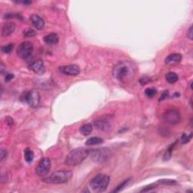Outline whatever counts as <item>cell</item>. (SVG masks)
<instances>
[{
  "label": "cell",
  "mask_w": 193,
  "mask_h": 193,
  "mask_svg": "<svg viewBox=\"0 0 193 193\" xmlns=\"http://www.w3.org/2000/svg\"><path fill=\"white\" fill-rule=\"evenodd\" d=\"M135 66L129 61H123L114 67L112 76L120 82H126L135 74Z\"/></svg>",
  "instance_id": "cell-1"
},
{
  "label": "cell",
  "mask_w": 193,
  "mask_h": 193,
  "mask_svg": "<svg viewBox=\"0 0 193 193\" xmlns=\"http://www.w3.org/2000/svg\"><path fill=\"white\" fill-rule=\"evenodd\" d=\"M90 150L86 148H77L72 150L67 155L65 164L67 166L74 167L80 164L89 155Z\"/></svg>",
  "instance_id": "cell-2"
},
{
  "label": "cell",
  "mask_w": 193,
  "mask_h": 193,
  "mask_svg": "<svg viewBox=\"0 0 193 193\" xmlns=\"http://www.w3.org/2000/svg\"><path fill=\"white\" fill-rule=\"evenodd\" d=\"M73 173L70 170H57L48 177L42 179V182L50 184H63L68 183L72 177Z\"/></svg>",
  "instance_id": "cell-3"
},
{
  "label": "cell",
  "mask_w": 193,
  "mask_h": 193,
  "mask_svg": "<svg viewBox=\"0 0 193 193\" xmlns=\"http://www.w3.org/2000/svg\"><path fill=\"white\" fill-rule=\"evenodd\" d=\"M110 183V177L106 174H98L90 182V186L94 192H102L106 190Z\"/></svg>",
  "instance_id": "cell-4"
},
{
  "label": "cell",
  "mask_w": 193,
  "mask_h": 193,
  "mask_svg": "<svg viewBox=\"0 0 193 193\" xmlns=\"http://www.w3.org/2000/svg\"><path fill=\"white\" fill-rule=\"evenodd\" d=\"M90 158L92 159L93 162L99 163H104L112 157V152L109 148L103 147L99 149H93L89 153Z\"/></svg>",
  "instance_id": "cell-5"
},
{
  "label": "cell",
  "mask_w": 193,
  "mask_h": 193,
  "mask_svg": "<svg viewBox=\"0 0 193 193\" xmlns=\"http://www.w3.org/2000/svg\"><path fill=\"white\" fill-rule=\"evenodd\" d=\"M20 100L27 104L32 108H36L40 103V94L36 90L25 91L20 95Z\"/></svg>",
  "instance_id": "cell-6"
},
{
  "label": "cell",
  "mask_w": 193,
  "mask_h": 193,
  "mask_svg": "<svg viewBox=\"0 0 193 193\" xmlns=\"http://www.w3.org/2000/svg\"><path fill=\"white\" fill-rule=\"evenodd\" d=\"M17 54L20 58L27 60L30 57L33 52V45L30 42H23L17 48Z\"/></svg>",
  "instance_id": "cell-7"
},
{
  "label": "cell",
  "mask_w": 193,
  "mask_h": 193,
  "mask_svg": "<svg viewBox=\"0 0 193 193\" xmlns=\"http://www.w3.org/2000/svg\"><path fill=\"white\" fill-rule=\"evenodd\" d=\"M94 125L97 130L101 131H108L112 127V119L110 116L100 117L95 120Z\"/></svg>",
  "instance_id": "cell-8"
},
{
  "label": "cell",
  "mask_w": 193,
  "mask_h": 193,
  "mask_svg": "<svg viewBox=\"0 0 193 193\" xmlns=\"http://www.w3.org/2000/svg\"><path fill=\"white\" fill-rule=\"evenodd\" d=\"M51 167V162L48 158L42 159L39 163V164L35 168V174L40 177L46 176L49 173Z\"/></svg>",
  "instance_id": "cell-9"
},
{
  "label": "cell",
  "mask_w": 193,
  "mask_h": 193,
  "mask_svg": "<svg viewBox=\"0 0 193 193\" xmlns=\"http://www.w3.org/2000/svg\"><path fill=\"white\" fill-rule=\"evenodd\" d=\"M164 119L170 125H177L180 121L181 116L180 112L175 110H168L164 115Z\"/></svg>",
  "instance_id": "cell-10"
},
{
  "label": "cell",
  "mask_w": 193,
  "mask_h": 193,
  "mask_svg": "<svg viewBox=\"0 0 193 193\" xmlns=\"http://www.w3.org/2000/svg\"><path fill=\"white\" fill-rule=\"evenodd\" d=\"M58 70L61 73L68 76H77L80 73V68L78 65L70 64L67 66H61L58 68Z\"/></svg>",
  "instance_id": "cell-11"
},
{
  "label": "cell",
  "mask_w": 193,
  "mask_h": 193,
  "mask_svg": "<svg viewBox=\"0 0 193 193\" xmlns=\"http://www.w3.org/2000/svg\"><path fill=\"white\" fill-rule=\"evenodd\" d=\"M29 69L33 70L35 73L38 75H43L46 72V67H45L44 62L40 59L32 62L29 64Z\"/></svg>",
  "instance_id": "cell-12"
},
{
  "label": "cell",
  "mask_w": 193,
  "mask_h": 193,
  "mask_svg": "<svg viewBox=\"0 0 193 193\" xmlns=\"http://www.w3.org/2000/svg\"><path fill=\"white\" fill-rule=\"evenodd\" d=\"M29 20H30L32 24L35 29L40 30V29H42L44 28L45 21L40 16L37 15V14H32L29 17Z\"/></svg>",
  "instance_id": "cell-13"
},
{
  "label": "cell",
  "mask_w": 193,
  "mask_h": 193,
  "mask_svg": "<svg viewBox=\"0 0 193 193\" xmlns=\"http://www.w3.org/2000/svg\"><path fill=\"white\" fill-rule=\"evenodd\" d=\"M15 24L12 23V22H8V23L5 24L3 26V27H2V36L6 37L10 35L11 34H12L14 30H15Z\"/></svg>",
  "instance_id": "cell-14"
},
{
  "label": "cell",
  "mask_w": 193,
  "mask_h": 193,
  "mask_svg": "<svg viewBox=\"0 0 193 193\" xmlns=\"http://www.w3.org/2000/svg\"><path fill=\"white\" fill-rule=\"evenodd\" d=\"M182 60V55L178 53H174L170 54V55H168V57L165 58L164 60V63L167 65H169V66H172V65H175L179 63Z\"/></svg>",
  "instance_id": "cell-15"
},
{
  "label": "cell",
  "mask_w": 193,
  "mask_h": 193,
  "mask_svg": "<svg viewBox=\"0 0 193 193\" xmlns=\"http://www.w3.org/2000/svg\"><path fill=\"white\" fill-rule=\"evenodd\" d=\"M44 42L46 43L47 45H50V46H53V45L57 44V42H59V37L57 33H51L49 34L46 35V36L43 39Z\"/></svg>",
  "instance_id": "cell-16"
},
{
  "label": "cell",
  "mask_w": 193,
  "mask_h": 193,
  "mask_svg": "<svg viewBox=\"0 0 193 193\" xmlns=\"http://www.w3.org/2000/svg\"><path fill=\"white\" fill-rule=\"evenodd\" d=\"M93 127L91 124L86 123L82 125L81 127H80V133L83 136H88L91 132H92Z\"/></svg>",
  "instance_id": "cell-17"
},
{
  "label": "cell",
  "mask_w": 193,
  "mask_h": 193,
  "mask_svg": "<svg viewBox=\"0 0 193 193\" xmlns=\"http://www.w3.org/2000/svg\"><path fill=\"white\" fill-rule=\"evenodd\" d=\"M104 143V140L100 137H92L89 138L86 140L85 144L88 146H92V145H99Z\"/></svg>",
  "instance_id": "cell-18"
},
{
  "label": "cell",
  "mask_w": 193,
  "mask_h": 193,
  "mask_svg": "<svg viewBox=\"0 0 193 193\" xmlns=\"http://www.w3.org/2000/svg\"><path fill=\"white\" fill-rule=\"evenodd\" d=\"M178 75L174 72H170L165 76L166 81L169 84H174L178 81Z\"/></svg>",
  "instance_id": "cell-19"
},
{
  "label": "cell",
  "mask_w": 193,
  "mask_h": 193,
  "mask_svg": "<svg viewBox=\"0 0 193 193\" xmlns=\"http://www.w3.org/2000/svg\"><path fill=\"white\" fill-rule=\"evenodd\" d=\"M34 158V153L29 148H26L24 149V159L27 163H30L33 162Z\"/></svg>",
  "instance_id": "cell-20"
},
{
  "label": "cell",
  "mask_w": 193,
  "mask_h": 193,
  "mask_svg": "<svg viewBox=\"0 0 193 193\" xmlns=\"http://www.w3.org/2000/svg\"><path fill=\"white\" fill-rule=\"evenodd\" d=\"M157 185H173L177 184V181L174 180H170V179H163L160 180L156 183Z\"/></svg>",
  "instance_id": "cell-21"
},
{
  "label": "cell",
  "mask_w": 193,
  "mask_h": 193,
  "mask_svg": "<svg viewBox=\"0 0 193 193\" xmlns=\"http://www.w3.org/2000/svg\"><path fill=\"white\" fill-rule=\"evenodd\" d=\"M130 180H131V179H127V180H126L123 181L122 183H120V184L118 185V186L116 187V188L114 189L113 191H112V192H120V191L122 190V189L125 188V187L126 186L127 184H128Z\"/></svg>",
  "instance_id": "cell-22"
},
{
  "label": "cell",
  "mask_w": 193,
  "mask_h": 193,
  "mask_svg": "<svg viewBox=\"0 0 193 193\" xmlns=\"http://www.w3.org/2000/svg\"><path fill=\"white\" fill-rule=\"evenodd\" d=\"M192 133H190L189 134H183V135H182L181 137H180L181 143L182 144H185V143H189V142L191 140V139H192Z\"/></svg>",
  "instance_id": "cell-23"
},
{
  "label": "cell",
  "mask_w": 193,
  "mask_h": 193,
  "mask_svg": "<svg viewBox=\"0 0 193 193\" xmlns=\"http://www.w3.org/2000/svg\"><path fill=\"white\" fill-rule=\"evenodd\" d=\"M157 91L154 88H149L145 90V94L148 97H153L156 94Z\"/></svg>",
  "instance_id": "cell-24"
},
{
  "label": "cell",
  "mask_w": 193,
  "mask_h": 193,
  "mask_svg": "<svg viewBox=\"0 0 193 193\" xmlns=\"http://www.w3.org/2000/svg\"><path fill=\"white\" fill-rule=\"evenodd\" d=\"M36 33H35V30H33V29H30V28H28V29H24V35L27 38H29V37H33L35 36Z\"/></svg>",
  "instance_id": "cell-25"
},
{
  "label": "cell",
  "mask_w": 193,
  "mask_h": 193,
  "mask_svg": "<svg viewBox=\"0 0 193 193\" xmlns=\"http://www.w3.org/2000/svg\"><path fill=\"white\" fill-rule=\"evenodd\" d=\"M13 48H14V45L8 44V45H7V46L2 47V51L4 52V53L5 54L10 53V52L13 50Z\"/></svg>",
  "instance_id": "cell-26"
},
{
  "label": "cell",
  "mask_w": 193,
  "mask_h": 193,
  "mask_svg": "<svg viewBox=\"0 0 193 193\" xmlns=\"http://www.w3.org/2000/svg\"><path fill=\"white\" fill-rule=\"evenodd\" d=\"M12 18H17L22 20V16L19 14H6L4 15L5 19H10Z\"/></svg>",
  "instance_id": "cell-27"
},
{
  "label": "cell",
  "mask_w": 193,
  "mask_h": 193,
  "mask_svg": "<svg viewBox=\"0 0 193 193\" xmlns=\"http://www.w3.org/2000/svg\"><path fill=\"white\" fill-rule=\"evenodd\" d=\"M156 183H153V184L147 185V186L144 187V188L142 189V190H140V192H149V191H151L152 189H155V187H156Z\"/></svg>",
  "instance_id": "cell-28"
},
{
  "label": "cell",
  "mask_w": 193,
  "mask_h": 193,
  "mask_svg": "<svg viewBox=\"0 0 193 193\" xmlns=\"http://www.w3.org/2000/svg\"><path fill=\"white\" fill-rule=\"evenodd\" d=\"M7 155H8V153H7L6 149H1V151H0V161L3 162V161L6 158Z\"/></svg>",
  "instance_id": "cell-29"
},
{
  "label": "cell",
  "mask_w": 193,
  "mask_h": 193,
  "mask_svg": "<svg viewBox=\"0 0 193 193\" xmlns=\"http://www.w3.org/2000/svg\"><path fill=\"white\" fill-rule=\"evenodd\" d=\"M168 97H169V92H168V90H166V91H164V92L162 93V94L161 95V97H160V99H159V101L164 100L165 99L168 98Z\"/></svg>",
  "instance_id": "cell-30"
},
{
  "label": "cell",
  "mask_w": 193,
  "mask_h": 193,
  "mask_svg": "<svg viewBox=\"0 0 193 193\" xmlns=\"http://www.w3.org/2000/svg\"><path fill=\"white\" fill-rule=\"evenodd\" d=\"M5 122H6V124L8 125V126H12V125H14V119H13L12 118L8 116V117L5 118Z\"/></svg>",
  "instance_id": "cell-31"
},
{
  "label": "cell",
  "mask_w": 193,
  "mask_h": 193,
  "mask_svg": "<svg viewBox=\"0 0 193 193\" xmlns=\"http://www.w3.org/2000/svg\"><path fill=\"white\" fill-rule=\"evenodd\" d=\"M187 37L190 39V40H192L193 39V35H192V26H191L189 27V29L187 31Z\"/></svg>",
  "instance_id": "cell-32"
},
{
  "label": "cell",
  "mask_w": 193,
  "mask_h": 193,
  "mask_svg": "<svg viewBox=\"0 0 193 193\" xmlns=\"http://www.w3.org/2000/svg\"><path fill=\"white\" fill-rule=\"evenodd\" d=\"M150 82V78H147V77H144V78H141L140 80V84H141L142 85H144L145 84L148 83V82Z\"/></svg>",
  "instance_id": "cell-33"
},
{
  "label": "cell",
  "mask_w": 193,
  "mask_h": 193,
  "mask_svg": "<svg viewBox=\"0 0 193 193\" xmlns=\"http://www.w3.org/2000/svg\"><path fill=\"white\" fill-rule=\"evenodd\" d=\"M14 77V74L12 73H6V76H5V82H9L11 80L13 79V78Z\"/></svg>",
  "instance_id": "cell-34"
},
{
  "label": "cell",
  "mask_w": 193,
  "mask_h": 193,
  "mask_svg": "<svg viewBox=\"0 0 193 193\" xmlns=\"http://www.w3.org/2000/svg\"><path fill=\"white\" fill-rule=\"evenodd\" d=\"M16 3H22V4H24V5H29L31 4L32 2L31 1H18V2H15Z\"/></svg>",
  "instance_id": "cell-35"
}]
</instances>
